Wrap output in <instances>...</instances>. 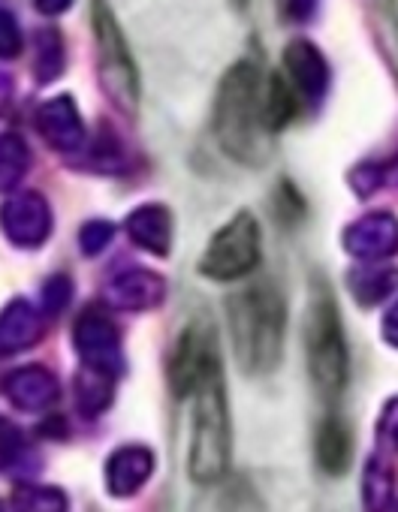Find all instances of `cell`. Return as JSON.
Returning a JSON list of instances; mask_svg holds the SVG:
<instances>
[{
	"label": "cell",
	"instance_id": "9a60e30c",
	"mask_svg": "<svg viewBox=\"0 0 398 512\" xmlns=\"http://www.w3.org/2000/svg\"><path fill=\"white\" fill-rule=\"evenodd\" d=\"M130 235L139 241V247H148L154 253L169 250V220L160 208H142L130 217Z\"/></svg>",
	"mask_w": 398,
	"mask_h": 512
},
{
	"label": "cell",
	"instance_id": "ac0fdd59",
	"mask_svg": "<svg viewBox=\"0 0 398 512\" xmlns=\"http://www.w3.org/2000/svg\"><path fill=\"white\" fill-rule=\"evenodd\" d=\"M112 238V229L103 223H91V226H85L82 229V250L85 253H97V250H103L106 247V241Z\"/></svg>",
	"mask_w": 398,
	"mask_h": 512
},
{
	"label": "cell",
	"instance_id": "d6986e66",
	"mask_svg": "<svg viewBox=\"0 0 398 512\" xmlns=\"http://www.w3.org/2000/svg\"><path fill=\"white\" fill-rule=\"evenodd\" d=\"M233 4H236V7H245V4H248V0H233Z\"/></svg>",
	"mask_w": 398,
	"mask_h": 512
},
{
	"label": "cell",
	"instance_id": "8992f818",
	"mask_svg": "<svg viewBox=\"0 0 398 512\" xmlns=\"http://www.w3.org/2000/svg\"><path fill=\"white\" fill-rule=\"evenodd\" d=\"M215 371H221V359L215 350V332L203 323H193L175 344L169 380L178 398L193 395Z\"/></svg>",
	"mask_w": 398,
	"mask_h": 512
},
{
	"label": "cell",
	"instance_id": "52a82bcc",
	"mask_svg": "<svg viewBox=\"0 0 398 512\" xmlns=\"http://www.w3.org/2000/svg\"><path fill=\"white\" fill-rule=\"evenodd\" d=\"M76 347H79V356L85 362V368L97 371V374H112L118 371L121 359H118V332L115 326L97 314V311H85L76 323Z\"/></svg>",
	"mask_w": 398,
	"mask_h": 512
},
{
	"label": "cell",
	"instance_id": "2e32d148",
	"mask_svg": "<svg viewBox=\"0 0 398 512\" xmlns=\"http://www.w3.org/2000/svg\"><path fill=\"white\" fill-rule=\"evenodd\" d=\"M13 506L19 512H64L67 500L61 491L55 488H43V485H19L13 494Z\"/></svg>",
	"mask_w": 398,
	"mask_h": 512
},
{
	"label": "cell",
	"instance_id": "30bf717a",
	"mask_svg": "<svg viewBox=\"0 0 398 512\" xmlns=\"http://www.w3.org/2000/svg\"><path fill=\"white\" fill-rule=\"evenodd\" d=\"M46 332L43 317L28 302H13L4 314H0V353L13 356L19 350L34 347Z\"/></svg>",
	"mask_w": 398,
	"mask_h": 512
},
{
	"label": "cell",
	"instance_id": "e0dca14e",
	"mask_svg": "<svg viewBox=\"0 0 398 512\" xmlns=\"http://www.w3.org/2000/svg\"><path fill=\"white\" fill-rule=\"evenodd\" d=\"M19 449H22V434H19V428H13L10 422L0 419V467L10 464V461L19 455Z\"/></svg>",
	"mask_w": 398,
	"mask_h": 512
},
{
	"label": "cell",
	"instance_id": "ba28073f",
	"mask_svg": "<svg viewBox=\"0 0 398 512\" xmlns=\"http://www.w3.org/2000/svg\"><path fill=\"white\" fill-rule=\"evenodd\" d=\"M0 223H4L10 241H16L19 247H37L49 235V211L34 193L7 202V208L0 211Z\"/></svg>",
	"mask_w": 398,
	"mask_h": 512
},
{
	"label": "cell",
	"instance_id": "8fae6325",
	"mask_svg": "<svg viewBox=\"0 0 398 512\" xmlns=\"http://www.w3.org/2000/svg\"><path fill=\"white\" fill-rule=\"evenodd\" d=\"M10 401L22 410H46L55 401V377L46 368H22L13 371L4 383Z\"/></svg>",
	"mask_w": 398,
	"mask_h": 512
},
{
	"label": "cell",
	"instance_id": "7a4b0ae2",
	"mask_svg": "<svg viewBox=\"0 0 398 512\" xmlns=\"http://www.w3.org/2000/svg\"><path fill=\"white\" fill-rule=\"evenodd\" d=\"M193 398L196 404H193V419H190L187 473L196 485H215L227 473L230 452H233L224 371H215L193 392Z\"/></svg>",
	"mask_w": 398,
	"mask_h": 512
},
{
	"label": "cell",
	"instance_id": "5b68a950",
	"mask_svg": "<svg viewBox=\"0 0 398 512\" xmlns=\"http://www.w3.org/2000/svg\"><path fill=\"white\" fill-rule=\"evenodd\" d=\"M260 226L251 211H239L224 229H218L199 260V275L212 281H239L260 266Z\"/></svg>",
	"mask_w": 398,
	"mask_h": 512
},
{
	"label": "cell",
	"instance_id": "7c38bea8",
	"mask_svg": "<svg viewBox=\"0 0 398 512\" xmlns=\"http://www.w3.org/2000/svg\"><path fill=\"white\" fill-rule=\"evenodd\" d=\"M317 464L329 473V476H341L350 467L353 458V437L347 431V425L335 416H326L317 428Z\"/></svg>",
	"mask_w": 398,
	"mask_h": 512
},
{
	"label": "cell",
	"instance_id": "6da1fadb",
	"mask_svg": "<svg viewBox=\"0 0 398 512\" xmlns=\"http://www.w3.org/2000/svg\"><path fill=\"white\" fill-rule=\"evenodd\" d=\"M227 323L239 368L269 374L281 365L287 335V305L275 284L260 281L227 299Z\"/></svg>",
	"mask_w": 398,
	"mask_h": 512
},
{
	"label": "cell",
	"instance_id": "9c48e42d",
	"mask_svg": "<svg viewBox=\"0 0 398 512\" xmlns=\"http://www.w3.org/2000/svg\"><path fill=\"white\" fill-rule=\"evenodd\" d=\"M94 25H97V40H100V46L106 49V58H109V67L115 70V76H118V88L121 91H127V100L130 103H136V73H133V64H130V58H127V49H124V40H121V34H118V25H115V19H112V13L106 10V4L103 0H94Z\"/></svg>",
	"mask_w": 398,
	"mask_h": 512
},
{
	"label": "cell",
	"instance_id": "3957f363",
	"mask_svg": "<svg viewBox=\"0 0 398 512\" xmlns=\"http://www.w3.org/2000/svg\"><path fill=\"white\" fill-rule=\"evenodd\" d=\"M263 127L266 124V103L260 97V79L251 64H239L221 85L215 130L227 154L242 163L263 160Z\"/></svg>",
	"mask_w": 398,
	"mask_h": 512
},
{
	"label": "cell",
	"instance_id": "5bb4252c",
	"mask_svg": "<svg viewBox=\"0 0 398 512\" xmlns=\"http://www.w3.org/2000/svg\"><path fill=\"white\" fill-rule=\"evenodd\" d=\"M163 293V284L160 278L148 275V272H130V275H121L115 278L112 284V296L121 308H145V305H154Z\"/></svg>",
	"mask_w": 398,
	"mask_h": 512
},
{
	"label": "cell",
	"instance_id": "277c9868",
	"mask_svg": "<svg viewBox=\"0 0 398 512\" xmlns=\"http://www.w3.org/2000/svg\"><path fill=\"white\" fill-rule=\"evenodd\" d=\"M305 356L314 383L326 395H338L347 386V344L338 320L335 299L326 287L314 290L305 314Z\"/></svg>",
	"mask_w": 398,
	"mask_h": 512
},
{
	"label": "cell",
	"instance_id": "4fadbf2b",
	"mask_svg": "<svg viewBox=\"0 0 398 512\" xmlns=\"http://www.w3.org/2000/svg\"><path fill=\"white\" fill-rule=\"evenodd\" d=\"M151 467H154V458H151L148 449H139V446L118 449L109 458V467H106L109 491L112 494H133V491H139L142 482L151 476Z\"/></svg>",
	"mask_w": 398,
	"mask_h": 512
},
{
	"label": "cell",
	"instance_id": "ffe728a7",
	"mask_svg": "<svg viewBox=\"0 0 398 512\" xmlns=\"http://www.w3.org/2000/svg\"><path fill=\"white\" fill-rule=\"evenodd\" d=\"M389 4H392V0H389Z\"/></svg>",
	"mask_w": 398,
	"mask_h": 512
}]
</instances>
